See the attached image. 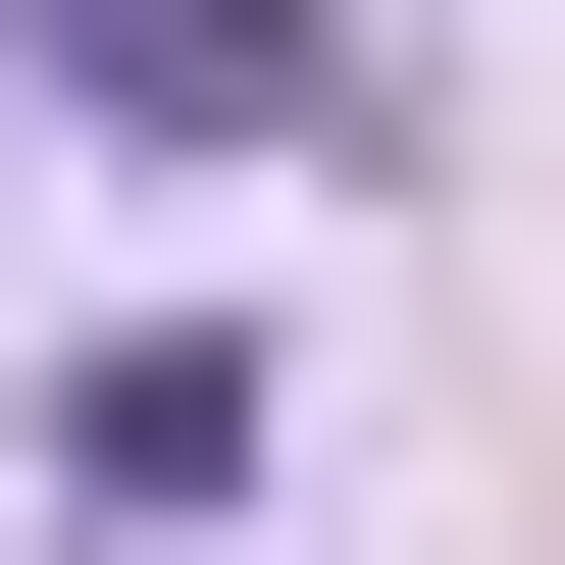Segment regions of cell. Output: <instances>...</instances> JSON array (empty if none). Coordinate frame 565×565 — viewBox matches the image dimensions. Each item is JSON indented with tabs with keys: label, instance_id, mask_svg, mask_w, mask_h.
I'll use <instances>...</instances> for the list:
<instances>
[{
	"label": "cell",
	"instance_id": "obj_1",
	"mask_svg": "<svg viewBox=\"0 0 565 565\" xmlns=\"http://www.w3.org/2000/svg\"><path fill=\"white\" fill-rule=\"evenodd\" d=\"M0 104H104V154H412V52L360 0H0Z\"/></svg>",
	"mask_w": 565,
	"mask_h": 565
}]
</instances>
